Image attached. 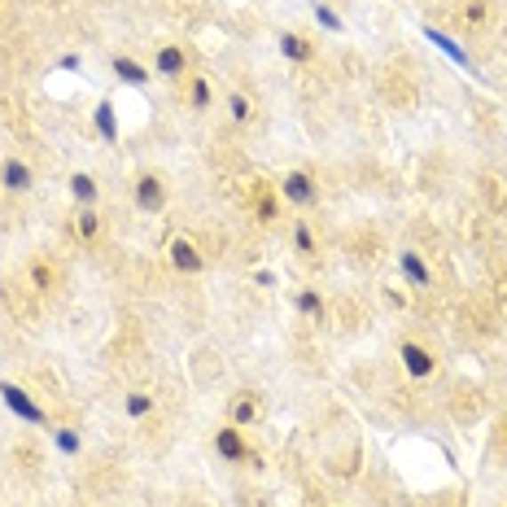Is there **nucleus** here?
Wrapping results in <instances>:
<instances>
[{"instance_id": "f257e3e1", "label": "nucleus", "mask_w": 507, "mask_h": 507, "mask_svg": "<svg viewBox=\"0 0 507 507\" xmlns=\"http://www.w3.org/2000/svg\"><path fill=\"white\" fill-rule=\"evenodd\" d=\"M214 451H219V459H228V463H258L254 447L241 438V429H237L232 420L214 429Z\"/></svg>"}, {"instance_id": "f03ea898", "label": "nucleus", "mask_w": 507, "mask_h": 507, "mask_svg": "<svg viewBox=\"0 0 507 507\" xmlns=\"http://www.w3.org/2000/svg\"><path fill=\"white\" fill-rule=\"evenodd\" d=\"M0 403L9 406L18 420H27V424H49V411L36 403L22 385H9V381H4V385H0Z\"/></svg>"}, {"instance_id": "7ed1b4c3", "label": "nucleus", "mask_w": 507, "mask_h": 507, "mask_svg": "<svg viewBox=\"0 0 507 507\" xmlns=\"http://www.w3.org/2000/svg\"><path fill=\"white\" fill-rule=\"evenodd\" d=\"M280 197L289 205H315L319 202V184H315V175L310 171H289L285 180H280Z\"/></svg>"}, {"instance_id": "20e7f679", "label": "nucleus", "mask_w": 507, "mask_h": 507, "mask_svg": "<svg viewBox=\"0 0 507 507\" xmlns=\"http://www.w3.org/2000/svg\"><path fill=\"white\" fill-rule=\"evenodd\" d=\"M166 254H171V267H175V271H184V276L205 271V254L197 250V241H189V237H175V241L166 245Z\"/></svg>"}, {"instance_id": "39448f33", "label": "nucleus", "mask_w": 507, "mask_h": 507, "mask_svg": "<svg viewBox=\"0 0 507 507\" xmlns=\"http://www.w3.org/2000/svg\"><path fill=\"white\" fill-rule=\"evenodd\" d=\"M153 70H157V79H184L189 75V52H184V44H162V49L153 52Z\"/></svg>"}, {"instance_id": "423d86ee", "label": "nucleus", "mask_w": 507, "mask_h": 507, "mask_svg": "<svg viewBox=\"0 0 507 507\" xmlns=\"http://www.w3.org/2000/svg\"><path fill=\"white\" fill-rule=\"evenodd\" d=\"M31 184H36V175H31V166L22 157H4L0 162V189L4 193H27Z\"/></svg>"}, {"instance_id": "0eeeda50", "label": "nucleus", "mask_w": 507, "mask_h": 507, "mask_svg": "<svg viewBox=\"0 0 507 507\" xmlns=\"http://www.w3.org/2000/svg\"><path fill=\"white\" fill-rule=\"evenodd\" d=\"M109 70H114V79H123L127 88H145V84H149V66H141V61L127 57V52H114V57H109Z\"/></svg>"}, {"instance_id": "6e6552de", "label": "nucleus", "mask_w": 507, "mask_h": 507, "mask_svg": "<svg viewBox=\"0 0 507 507\" xmlns=\"http://www.w3.org/2000/svg\"><path fill=\"white\" fill-rule=\"evenodd\" d=\"M136 205H141L145 214H157V210L166 205V184H162V175H141V180H136Z\"/></svg>"}, {"instance_id": "1a4fd4ad", "label": "nucleus", "mask_w": 507, "mask_h": 507, "mask_svg": "<svg viewBox=\"0 0 507 507\" xmlns=\"http://www.w3.org/2000/svg\"><path fill=\"white\" fill-rule=\"evenodd\" d=\"M398 355H403V367L411 372V376H433V367H438V358H433V350H424L420 342H403L398 346Z\"/></svg>"}, {"instance_id": "9d476101", "label": "nucleus", "mask_w": 507, "mask_h": 507, "mask_svg": "<svg viewBox=\"0 0 507 507\" xmlns=\"http://www.w3.org/2000/svg\"><path fill=\"white\" fill-rule=\"evenodd\" d=\"M398 267H403V280L411 285V289H433V271H429V262H424L415 250L398 254Z\"/></svg>"}, {"instance_id": "9b49d317", "label": "nucleus", "mask_w": 507, "mask_h": 507, "mask_svg": "<svg viewBox=\"0 0 507 507\" xmlns=\"http://www.w3.org/2000/svg\"><path fill=\"white\" fill-rule=\"evenodd\" d=\"M228 420H232L237 429H245V424H258V420H262V398H258L254 390H241V394L232 398V411H228Z\"/></svg>"}, {"instance_id": "f8f14e48", "label": "nucleus", "mask_w": 507, "mask_h": 507, "mask_svg": "<svg viewBox=\"0 0 507 507\" xmlns=\"http://www.w3.org/2000/svg\"><path fill=\"white\" fill-rule=\"evenodd\" d=\"M52 447H57V455L75 459L79 451H84V438H79L75 424H57V429H52Z\"/></svg>"}, {"instance_id": "ddd939ff", "label": "nucleus", "mask_w": 507, "mask_h": 507, "mask_svg": "<svg viewBox=\"0 0 507 507\" xmlns=\"http://www.w3.org/2000/svg\"><path fill=\"white\" fill-rule=\"evenodd\" d=\"M280 52H285L289 61H310V57H315V44L306 40L302 31H285V36H280Z\"/></svg>"}, {"instance_id": "4468645a", "label": "nucleus", "mask_w": 507, "mask_h": 507, "mask_svg": "<svg viewBox=\"0 0 507 507\" xmlns=\"http://www.w3.org/2000/svg\"><path fill=\"white\" fill-rule=\"evenodd\" d=\"M97 193H101V189H97V180H93L88 171H75V175H70V197H75V205H93Z\"/></svg>"}, {"instance_id": "2eb2a0df", "label": "nucleus", "mask_w": 507, "mask_h": 507, "mask_svg": "<svg viewBox=\"0 0 507 507\" xmlns=\"http://www.w3.org/2000/svg\"><path fill=\"white\" fill-rule=\"evenodd\" d=\"M70 228H75V237H79V241H93V237L101 232V214H97L93 205H79V210H75V223H70Z\"/></svg>"}, {"instance_id": "dca6fc26", "label": "nucleus", "mask_w": 507, "mask_h": 507, "mask_svg": "<svg viewBox=\"0 0 507 507\" xmlns=\"http://www.w3.org/2000/svg\"><path fill=\"white\" fill-rule=\"evenodd\" d=\"M153 394L149 390H132L127 398H123V411H127V420H145V415H153Z\"/></svg>"}, {"instance_id": "f3484780", "label": "nucleus", "mask_w": 507, "mask_h": 507, "mask_svg": "<svg viewBox=\"0 0 507 507\" xmlns=\"http://www.w3.org/2000/svg\"><path fill=\"white\" fill-rule=\"evenodd\" d=\"M93 123H97V132H101V141H118V118H114V105L109 101H101L97 109H93Z\"/></svg>"}, {"instance_id": "a211bd4d", "label": "nucleus", "mask_w": 507, "mask_h": 507, "mask_svg": "<svg viewBox=\"0 0 507 507\" xmlns=\"http://www.w3.org/2000/svg\"><path fill=\"white\" fill-rule=\"evenodd\" d=\"M189 105L193 109H210V79L205 75H189Z\"/></svg>"}, {"instance_id": "6ab92c4d", "label": "nucleus", "mask_w": 507, "mask_h": 507, "mask_svg": "<svg viewBox=\"0 0 507 507\" xmlns=\"http://www.w3.org/2000/svg\"><path fill=\"white\" fill-rule=\"evenodd\" d=\"M228 114H232V123H241V127H245V123H254L250 97H245V93H232V97H228Z\"/></svg>"}, {"instance_id": "aec40b11", "label": "nucleus", "mask_w": 507, "mask_h": 507, "mask_svg": "<svg viewBox=\"0 0 507 507\" xmlns=\"http://www.w3.org/2000/svg\"><path fill=\"white\" fill-rule=\"evenodd\" d=\"M298 310L310 315V319H324V298H319V289H302V294H298Z\"/></svg>"}, {"instance_id": "412c9836", "label": "nucleus", "mask_w": 507, "mask_h": 507, "mask_svg": "<svg viewBox=\"0 0 507 507\" xmlns=\"http://www.w3.org/2000/svg\"><path fill=\"white\" fill-rule=\"evenodd\" d=\"M315 22H319L324 31H333V36H342V31H346V22H342V18H337L328 4H315Z\"/></svg>"}, {"instance_id": "4be33fe9", "label": "nucleus", "mask_w": 507, "mask_h": 507, "mask_svg": "<svg viewBox=\"0 0 507 507\" xmlns=\"http://www.w3.org/2000/svg\"><path fill=\"white\" fill-rule=\"evenodd\" d=\"M294 245H298V254H302V258H310V254H315V237H310V228H306L302 219L294 223Z\"/></svg>"}, {"instance_id": "5701e85b", "label": "nucleus", "mask_w": 507, "mask_h": 507, "mask_svg": "<svg viewBox=\"0 0 507 507\" xmlns=\"http://www.w3.org/2000/svg\"><path fill=\"white\" fill-rule=\"evenodd\" d=\"M459 18H468V27H481V22H486V18H490V13H486V0H468V4H463V13H459Z\"/></svg>"}, {"instance_id": "b1692460", "label": "nucleus", "mask_w": 507, "mask_h": 507, "mask_svg": "<svg viewBox=\"0 0 507 507\" xmlns=\"http://www.w3.org/2000/svg\"><path fill=\"white\" fill-rule=\"evenodd\" d=\"M385 302H390V306H406V294H403V289H385Z\"/></svg>"}]
</instances>
